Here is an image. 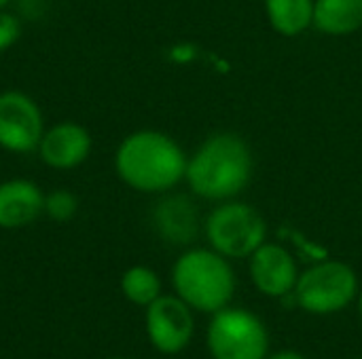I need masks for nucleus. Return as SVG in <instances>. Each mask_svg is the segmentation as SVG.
Listing matches in <instances>:
<instances>
[{"instance_id":"obj_1","label":"nucleus","mask_w":362,"mask_h":359,"mask_svg":"<svg viewBox=\"0 0 362 359\" xmlns=\"http://www.w3.org/2000/svg\"><path fill=\"white\" fill-rule=\"evenodd\" d=\"M115 171L138 193L157 195L174 188L187 174V154L176 140L161 131H134L115 152Z\"/></svg>"},{"instance_id":"obj_2","label":"nucleus","mask_w":362,"mask_h":359,"mask_svg":"<svg viewBox=\"0 0 362 359\" xmlns=\"http://www.w3.org/2000/svg\"><path fill=\"white\" fill-rule=\"evenodd\" d=\"M252 176V154L248 144L235 133L208 138L187 161V182L191 190L210 201H225L240 195Z\"/></svg>"},{"instance_id":"obj_3","label":"nucleus","mask_w":362,"mask_h":359,"mask_svg":"<svg viewBox=\"0 0 362 359\" xmlns=\"http://www.w3.org/2000/svg\"><path fill=\"white\" fill-rule=\"evenodd\" d=\"M172 288L193 311L216 313L235 294V273L214 250H189L172 267Z\"/></svg>"},{"instance_id":"obj_4","label":"nucleus","mask_w":362,"mask_h":359,"mask_svg":"<svg viewBox=\"0 0 362 359\" xmlns=\"http://www.w3.org/2000/svg\"><path fill=\"white\" fill-rule=\"evenodd\" d=\"M293 296L297 307L310 315H333L356 300L358 279L346 262L318 260L299 275Z\"/></svg>"},{"instance_id":"obj_5","label":"nucleus","mask_w":362,"mask_h":359,"mask_svg":"<svg viewBox=\"0 0 362 359\" xmlns=\"http://www.w3.org/2000/svg\"><path fill=\"white\" fill-rule=\"evenodd\" d=\"M206 345L212 359H263L269 353V334L252 311L225 307L212 313Z\"/></svg>"},{"instance_id":"obj_6","label":"nucleus","mask_w":362,"mask_h":359,"mask_svg":"<svg viewBox=\"0 0 362 359\" xmlns=\"http://www.w3.org/2000/svg\"><path fill=\"white\" fill-rule=\"evenodd\" d=\"M267 226L263 216L246 203L218 205L206 220L210 248L225 258H250L265 243Z\"/></svg>"},{"instance_id":"obj_7","label":"nucleus","mask_w":362,"mask_h":359,"mask_svg":"<svg viewBox=\"0 0 362 359\" xmlns=\"http://www.w3.org/2000/svg\"><path fill=\"white\" fill-rule=\"evenodd\" d=\"M144 330L155 351L163 355H178L189 347L195 334L193 309L176 294H161L146 307Z\"/></svg>"},{"instance_id":"obj_8","label":"nucleus","mask_w":362,"mask_h":359,"mask_svg":"<svg viewBox=\"0 0 362 359\" xmlns=\"http://www.w3.org/2000/svg\"><path fill=\"white\" fill-rule=\"evenodd\" d=\"M45 133L38 104L23 91L0 93V148L13 154H30Z\"/></svg>"},{"instance_id":"obj_9","label":"nucleus","mask_w":362,"mask_h":359,"mask_svg":"<svg viewBox=\"0 0 362 359\" xmlns=\"http://www.w3.org/2000/svg\"><path fill=\"white\" fill-rule=\"evenodd\" d=\"M250 279L261 294L282 300L297 286V262L286 248L263 243L250 254Z\"/></svg>"},{"instance_id":"obj_10","label":"nucleus","mask_w":362,"mask_h":359,"mask_svg":"<svg viewBox=\"0 0 362 359\" xmlns=\"http://www.w3.org/2000/svg\"><path fill=\"white\" fill-rule=\"evenodd\" d=\"M40 161L57 171H70L83 165L91 152V135L76 121H59L45 129L38 148Z\"/></svg>"},{"instance_id":"obj_11","label":"nucleus","mask_w":362,"mask_h":359,"mask_svg":"<svg viewBox=\"0 0 362 359\" xmlns=\"http://www.w3.org/2000/svg\"><path fill=\"white\" fill-rule=\"evenodd\" d=\"M45 193L36 182L13 178L0 182V229L17 231L42 216Z\"/></svg>"},{"instance_id":"obj_12","label":"nucleus","mask_w":362,"mask_h":359,"mask_svg":"<svg viewBox=\"0 0 362 359\" xmlns=\"http://www.w3.org/2000/svg\"><path fill=\"white\" fill-rule=\"evenodd\" d=\"M153 220L157 233L170 243L185 245L197 235V212L193 203L182 195L165 197L159 201L153 212Z\"/></svg>"},{"instance_id":"obj_13","label":"nucleus","mask_w":362,"mask_h":359,"mask_svg":"<svg viewBox=\"0 0 362 359\" xmlns=\"http://www.w3.org/2000/svg\"><path fill=\"white\" fill-rule=\"evenodd\" d=\"M314 25L331 36L362 28V0H314Z\"/></svg>"},{"instance_id":"obj_14","label":"nucleus","mask_w":362,"mask_h":359,"mask_svg":"<svg viewBox=\"0 0 362 359\" xmlns=\"http://www.w3.org/2000/svg\"><path fill=\"white\" fill-rule=\"evenodd\" d=\"M267 17L276 32L297 36L314 23V0H265Z\"/></svg>"},{"instance_id":"obj_15","label":"nucleus","mask_w":362,"mask_h":359,"mask_svg":"<svg viewBox=\"0 0 362 359\" xmlns=\"http://www.w3.org/2000/svg\"><path fill=\"white\" fill-rule=\"evenodd\" d=\"M121 294L125 296L127 303L136 305V307H148L151 303H155L161 296V279L159 275L144 267V264H136L129 267L123 275H121Z\"/></svg>"},{"instance_id":"obj_16","label":"nucleus","mask_w":362,"mask_h":359,"mask_svg":"<svg viewBox=\"0 0 362 359\" xmlns=\"http://www.w3.org/2000/svg\"><path fill=\"white\" fill-rule=\"evenodd\" d=\"M78 212V199L74 193L66 190V188H55L49 195H45V209L42 214L49 216L53 222L64 224L70 222Z\"/></svg>"},{"instance_id":"obj_17","label":"nucleus","mask_w":362,"mask_h":359,"mask_svg":"<svg viewBox=\"0 0 362 359\" xmlns=\"http://www.w3.org/2000/svg\"><path fill=\"white\" fill-rule=\"evenodd\" d=\"M19 36H21L19 19L6 8H0V53L8 51L19 40Z\"/></svg>"},{"instance_id":"obj_18","label":"nucleus","mask_w":362,"mask_h":359,"mask_svg":"<svg viewBox=\"0 0 362 359\" xmlns=\"http://www.w3.org/2000/svg\"><path fill=\"white\" fill-rule=\"evenodd\" d=\"M263 359H308L305 355L297 353V351H291V349H282L278 353H267Z\"/></svg>"},{"instance_id":"obj_19","label":"nucleus","mask_w":362,"mask_h":359,"mask_svg":"<svg viewBox=\"0 0 362 359\" xmlns=\"http://www.w3.org/2000/svg\"><path fill=\"white\" fill-rule=\"evenodd\" d=\"M356 305H358V315H361V322H362V290L358 292V296H356Z\"/></svg>"},{"instance_id":"obj_20","label":"nucleus","mask_w":362,"mask_h":359,"mask_svg":"<svg viewBox=\"0 0 362 359\" xmlns=\"http://www.w3.org/2000/svg\"><path fill=\"white\" fill-rule=\"evenodd\" d=\"M8 2H11V0H0V8H6Z\"/></svg>"},{"instance_id":"obj_21","label":"nucleus","mask_w":362,"mask_h":359,"mask_svg":"<svg viewBox=\"0 0 362 359\" xmlns=\"http://www.w3.org/2000/svg\"><path fill=\"white\" fill-rule=\"evenodd\" d=\"M108 359H129V358H108Z\"/></svg>"}]
</instances>
